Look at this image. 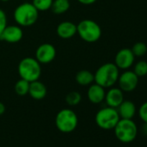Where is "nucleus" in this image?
<instances>
[{"label":"nucleus","instance_id":"obj_1","mask_svg":"<svg viewBox=\"0 0 147 147\" xmlns=\"http://www.w3.org/2000/svg\"><path fill=\"white\" fill-rule=\"evenodd\" d=\"M94 75L95 83L104 88H109L117 83L119 76V69L114 63L107 62L101 65Z\"/></svg>","mask_w":147,"mask_h":147},{"label":"nucleus","instance_id":"obj_2","mask_svg":"<svg viewBox=\"0 0 147 147\" xmlns=\"http://www.w3.org/2000/svg\"><path fill=\"white\" fill-rule=\"evenodd\" d=\"M39 11L32 5V3L25 2L15 9L13 18L18 25L21 27H30L34 25L38 19Z\"/></svg>","mask_w":147,"mask_h":147},{"label":"nucleus","instance_id":"obj_3","mask_svg":"<svg viewBox=\"0 0 147 147\" xmlns=\"http://www.w3.org/2000/svg\"><path fill=\"white\" fill-rule=\"evenodd\" d=\"M18 72L21 79L32 82L41 77L42 67L35 57H24L18 63Z\"/></svg>","mask_w":147,"mask_h":147},{"label":"nucleus","instance_id":"obj_4","mask_svg":"<svg viewBox=\"0 0 147 147\" xmlns=\"http://www.w3.org/2000/svg\"><path fill=\"white\" fill-rule=\"evenodd\" d=\"M77 26V34L86 42L93 43L100 40L102 35L100 26L94 20L84 19L79 22Z\"/></svg>","mask_w":147,"mask_h":147},{"label":"nucleus","instance_id":"obj_5","mask_svg":"<svg viewBox=\"0 0 147 147\" xmlns=\"http://www.w3.org/2000/svg\"><path fill=\"white\" fill-rule=\"evenodd\" d=\"M113 130L118 140L125 144L132 142L138 135V126L132 119H120Z\"/></svg>","mask_w":147,"mask_h":147},{"label":"nucleus","instance_id":"obj_6","mask_svg":"<svg viewBox=\"0 0 147 147\" xmlns=\"http://www.w3.org/2000/svg\"><path fill=\"white\" fill-rule=\"evenodd\" d=\"M55 125L63 133L72 132L77 128L78 117L72 109L63 108L55 116Z\"/></svg>","mask_w":147,"mask_h":147},{"label":"nucleus","instance_id":"obj_7","mask_svg":"<svg viewBox=\"0 0 147 147\" xmlns=\"http://www.w3.org/2000/svg\"><path fill=\"white\" fill-rule=\"evenodd\" d=\"M120 119L117 108L106 107L100 109L95 115L96 125L103 130H112Z\"/></svg>","mask_w":147,"mask_h":147},{"label":"nucleus","instance_id":"obj_8","mask_svg":"<svg viewBox=\"0 0 147 147\" xmlns=\"http://www.w3.org/2000/svg\"><path fill=\"white\" fill-rule=\"evenodd\" d=\"M138 76L133 71L125 70L122 74H119L118 84L119 88L125 93L132 92L136 89L138 84Z\"/></svg>","mask_w":147,"mask_h":147},{"label":"nucleus","instance_id":"obj_9","mask_svg":"<svg viewBox=\"0 0 147 147\" xmlns=\"http://www.w3.org/2000/svg\"><path fill=\"white\" fill-rule=\"evenodd\" d=\"M56 56V49L51 43L45 42L38 46L36 50L35 58L41 65H45L52 62Z\"/></svg>","mask_w":147,"mask_h":147},{"label":"nucleus","instance_id":"obj_10","mask_svg":"<svg viewBox=\"0 0 147 147\" xmlns=\"http://www.w3.org/2000/svg\"><path fill=\"white\" fill-rule=\"evenodd\" d=\"M135 61V55H133L131 49L124 48L119 50L114 58V64L119 69L127 70L130 68Z\"/></svg>","mask_w":147,"mask_h":147},{"label":"nucleus","instance_id":"obj_11","mask_svg":"<svg viewBox=\"0 0 147 147\" xmlns=\"http://www.w3.org/2000/svg\"><path fill=\"white\" fill-rule=\"evenodd\" d=\"M24 36V31L19 25H7L0 34V40L8 43L19 42Z\"/></svg>","mask_w":147,"mask_h":147},{"label":"nucleus","instance_id":"obj_12","mask_svg":"<svg viewBox=\"0 0 147 147\" xmlns=\"http://www.w3.org/2000/svg\"><path fill=\"white\" fill-rule=\"evenodd\" d=\"M107 107L117 108L124 100V92L119 88H109L106 92L105 100Z\"/></svg>","mask_w":147,"mask_h":147},{"label":"nucleus","instance_id":"obj_13","mask_svg":"<svg viewBox=\"0 0 147 147\" xmlns=\"http://www.w3.org/2000/svg\"><path fill=\"white\" fill-rule=\"evenodd\" d=\"M56 33L61 39H70L77 34V26L70 21H63L58 24Z\"/></svg>","mask_w":147,"mask_h":147},{"label":"nucleus","instance_id":"obj_14","mask_svg":"<svg viewBox=\"0 0 147 147\" xmlns=\"http://www.w3.org/2000/svg\"><path fill=\"white\" fill-rule=\"evenodd\" d=\"M106 90L103 87L97 83H93L88 86L87 96L88 100L93 104H100L105 100Z\"/></svg>","mask_w":147,"mask_h":147},{"label":"nucleus","instance_id":"obj_15","mask_svg":"<svg viewBox=\"0 0 147 147\" xmlns=\"http://www.w3.org/2000/svg\"><path fill=\"white\" fill-rule=\"evenodd\" d=\"M29 94L32 99L36 100H41L47 95V88L39 80L32 82L30 83Z\"/></svg>","mask_w":147,"mask_h":147},{"label":"nucleus","instance_id":"obj_16","mask_svg":"<svg viewBox=\"0 0 147 147\" xmlns=\"http://www.w3.org/2000/svg\"><path fill=\"white\" fill-rule=\"evenodd\" d=\"M117 111L120 119H132L136 114V106L131 100H123V102L117 107Z\"/></svg>","mask_w":147,"mask_h":147},{"label":"nucleus","instance_id":"obj_17","mask_svg":"<svg viewBox=\"0 0 147 147\" xmlns=\"http://www.w3.org/2000/svg\"><path fill=\"white\" fill-rule=\"evenodd\" d=\"M76 81L80 86L82 87L90 86L94 82V75L89 70L82 69L76 74Z\"/></svg>","mask_w":147,"mask_h":147},{"label":"nucleus","instance_id":"obj_18","mask_svg":"<svg viewBox=\"0 0 147 147\" xmlns=\"http://www.w3.org/2000/svg\"><path fill=\"white\" fill-rule=\"evenodd\" d=\"M70 8L69 0H53L51 11L55 15H61L67 12Z\"/></svg>","mask_w":147,"mask_h":147},{"label":"nucleus","instance_id":"obj_19","mask_svg":"<svg viewBox=\"0 0 147 147\" xmlns=\"http://www.w3.org/2000/svg\"><path fill=\"white\" fill-rule=\"evenodd\" d=\"M30 83L28 81L21 79L18 80L14 87L15 92L19 96H24L29 94V88H30Z\"/></svg>","mask_w":147,"mask_h":147},{"label":"nucleus","instance_id":"obj_20","mask_svg":"<svg viewBox=\"0 0 147 147\" xmlns=\"http://www.w3.org/2000/svg\"><path fill=\"white\" fill-rule=\"evenodd\" d=\"M66 103L70 107H75L80 104L82 101V94L77 91L69 92L65 98Z\"/></svg>","mask_w":147,"mask_h":147},{"label":"nucleus","instance_id":"obj_21","mask_svg":"<svg viewBox=\"0 0 147 147\" xmlns=\"http://www.w3.org/2000/svg\"><path fill=\"white\" fill-rule=\"evenodd\" d=\"M53 0H32V5L40 11H47L51 9Z\"/></svg>","mask_w":147,"mask_h":147},{"label":"nucleus","instance_id":"obj_22","mask_svg":"<svg viewBox=\"0 0 147 147\" xmlns=\"http://www.w3.org/2000/svg\"><path fill=\"white\" fill-rule=\"evenodd\" d=\"M135 57H141L144 55L147 52V46L144 42H138L131 49Z\"/></svg>","mask_w":147,"mask_h":147},{"label":"nucleus","instance_id":"obj_23","mask_svg":"<svg viewBox=\"0 0 147 147\" xmlns=\"http://www.w3.org/2000/svg\"><path fill=\"white\" fill-rule=\"evenodd\" d=\"M133 72L138 77H143L147 75V61H138L133 68Z\"/></svg>","mask_w":147,"mask_h":147},{"label":"nucleus","instance_id":"obj_24","mask_svg":"<svg viewBox=\"0 0 147 147\" xmlns=\"http://www.w3.org/2000/svg\"><path fill=\"white\" fill-rule=\"evenodd\" d=\"M138 116L144 123L147 124V101L140 106L138 109Z\"/></svg>","mask_w":147,"mask_h":147},{"label":"nucleus","instance_id":"obj_25","mask_svg":"<svg viewBox=\"0 0 147 147\" xmlns=\"http://www.w3.org/2000/svg\"><path fill=\"white\" fill-rule=\"evenodd\" d=\"M7 16L6 13L0 9V34L2 33V31L5 30V28L7 26Z\"/></svg>","mask_w":147,"mask_h":147},{"label":"nucleus","instance_id":"obj_26","mask_svg":"<svg viewBox=\"0 0 147 147\" xmlns=\"http://www.w3.org/2000/svg\"><path fill=\"white\" fill-rule=\"evenodd\" d=\"M77 1L82 4V5H91L93 4H94L97 0H77Z\"/></svg>","mask_w":147,"mask_h":147},{"label":"nucleus","instance_id":"obj_27","mask_svg":"<svg viewBox=\"0 0 147 147\" xmlns=\"http://www.w3.org/2000/svg\"><path fill=\"white\" fill-rule=\"evenodd\" d=\"M5 112V106L4 105V103L0 101V115H3Z\"/></svg>","mask_w":147,"mask_h":147},{"label":"nucleus","instance_id":"obj_28","mask_svg":"<svg viewBox=\"0 0 147 147\" xmlns=\"http://www.w3.org/2000/svg\"><path fill=\"white\" fill-rule=\"evenodd\" d=\"M0 1H2V2H5H5H9L10 0H0Z\"/></svg>","mask_w":147,"mask_h":147}]
</instances>
